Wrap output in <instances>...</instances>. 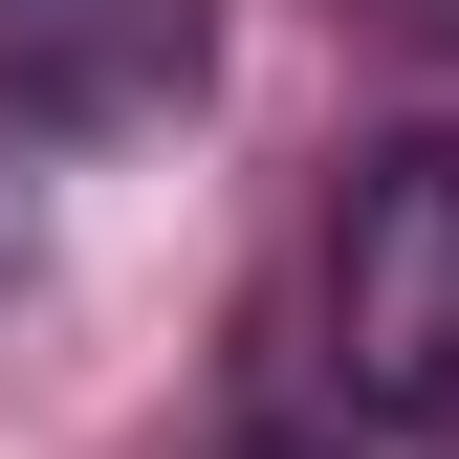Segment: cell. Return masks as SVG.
I'll return each instance as SVG.
<instances>
[{"instance_id": "4", "label": "cell", "mask_w": 459, "mask_h": 459, "mask_svg": "<svg viewBox=\"0 0 459 459\" xmlns=\"http://www.w3.org/2000/svg\"><path fill=\"white\" fill-rule=\"evenodd\" d=\"M241 459H307V437H241Z\"/></svg>"}, {"instance_id": "1", "label": "cell", "mask_w": 459, "mask_h": 459, "mask_svg": "<svg viewBox=\"0 0 459 459\" xmlns=\"http://www.w3.org/2000/svg\"><path fill=\"white\" fill-rule=\"evenodd\" d=\"M328 394L372 437H459V132H394L328 197Z\"/></svg>"}, {"instance_id": "3", "label": "cell", "mask_w": 459, "mask_h": 459, "mask_svg": "<svg viewBox=\"0 0 459 459\" xmlns=\"http://www.w3.org/2000/svg\"><path fill=\"white\" fill-rule=\"evenodd\" d=\"M372 22H394V44H459V0H372Z\"/></svg>"}, {"instance_id": "2", "label": "cell", "mask_w": 459, "mask_h": 459, "mask_svg": "<svg viewBox=\"0 0 459 459\" xmlns=\"http://www.w3.org/2000/svg\"><path fill=\"white\" fill-rule=\"evenodd\" d=\"M219 88V0H0V132H176Z\"/></svg>"}]
</instances>
